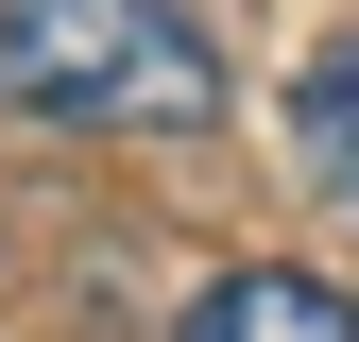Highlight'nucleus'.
Here are the masks:
<instances>
[{
    "mask_svg": "<svg viewBox=\"0 0 359 342\" xmlns=\"http://www.w3.org/2000/svg\"><path fill=\"white\" fill-rule=\"evenodd\" d=\"M0 103L52 137H205L222 52L189 0H0Z\"/></svg>",
    "mask_w": 359,
    "mask_h": 342,
    "instance_id": "f257e3e1",
    "label": "nucleus"
},
{
    "mask_svg": "<svg viewBox=\"0 0 359 342\" xmlns=\"http://www.w3.org/2000/svg\"><path fill=\"white\" fill-rule=\"evenodd\" d=\"M171 342H359V291L291 274V256H257V274H205Z\"/></svg>",
    "mask_w": 359,
    "mask_h": 342,
    "instance_id": "f03ea898",
    "label": "nucleus"
},
{
    "mask_svg": "<svg viewBox=\"0 0 359 342\" xmlns=\"http://www.w3.org/2000/svg\"><path fill=\"white\" fill-rule=\"evenodd\" d=\"M291 154H308V189L359 205V34H325V52L291 69Z\"/></svg>",
    "mask_w": 359,
    "mask_h": 342,
    "instance_id": "7ed1b4c3",
    "label": "nucleus"
}]
</instances>
